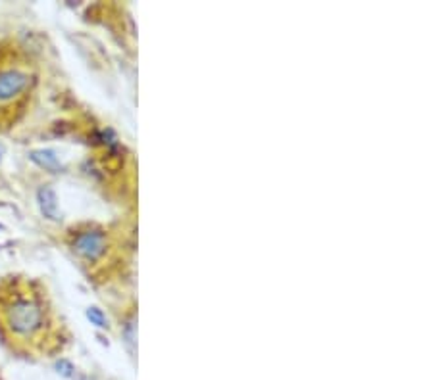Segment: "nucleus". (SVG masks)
<instances>
[{
  "instance_id": "1",
  "label": "nucleus",
  "mask_w": 433,
  "mask_h": 380,
  "mask_svg": "<svg viewBox=\"0 0 433 380\" xmlns=\"http://www.w3.org/2000/svg\"><path fill=\"white\" fill-rule=\"evenodd\" d=\"M4 325L19 340L33 338L45 328V307L33 296H16L4 306Z\"/></svg>"
},
{
  "instance_id": "2",
  "label": "nucleus",
  "mask_w": 433,
  "mask_h": 380,
  "mask_svg": "<svg viewBox=\"0 0 433 380\" xmlns=\"http://www.w3.org/2000/svg\"><path fill=\"white\" fill-rule=\"evenodd\" d=\"M72 250L79 260L96 263L98 260H103V256L108 250V232L98 227L77 231L72 238Z\"/></svg>"
},
{
  "instance_id": "3",
  "label": "nucleus",
  "mask_w": 433,
  "mask_h": 380,
  "mask_svg": "<svg viewBox=\"0 0 433 380\" xmlns=\"http://www.w3.org/2000/svg\"><path fill=\"white\" fill-rule=\"evenodd\" d=\"M29 87V74L21 69H4L0 71V102L16 98Z\"/></svg>"
},
{
  "instance_id": "4",
  "label": "nucleus",
  "mask_w": 433,
  "mask_h": 380,
  "mask_svg": "<svg viewBox=\"0 0 433 380\" xmlns=\"http://www.w3.org/2000/svg\"><path fill=\"white\" fill-rule=\"evenodd\" d=\"M37 204L41 214L48 221H58L60 219V208H58L56 190L50 185L39 186L37 190Z\"/></svg>"
},
{
  "instance_id": "5",
  "label": "nucleus",
  "mask_w": 433,
  "mask_h": 380,
  "mask_svg": "<svg viewBox=\"0 0 433 380\" xmlns=\"http://www.w3.org/2000/svg\"><path fill=\"white\" fill-rule=\"evenodd\" d=\"M29 159L39 166L41 169H45L48 173H58L62 169V164L58 159L56 152L50 148H41V150H31L29 152Z\"/></svg>"
},
{
  "instance_id": "6",
  "label": "nucleus",
  "mask_w": 433,
  "mask_h": 380,
  "mask_svg": "<svg viewBox=\"0 0 433 380\" xmlns=\"http://www.w3.org/2000/svg\"><path fill=\"white\" fill-rule=\"evenodd\" d=\"M85 315L91 321V325H94L96 328H108V317L104 315V311L101 307H89L85 311Z\"/></svg>"
},
{
  "instance_id": "7",
  "label": "nucleus",
  "mask_w": 433,
  "mask_h": 380,
  "mask_svg": "<svg viewBox=\"0 0 433 380\" xmlns=\"http://www.w3.org/2000/svg\"><path fill=\"white\" fill-rule=\"evenodd\" d=\"M123 338H125L127 348L133 350V344H135V338H137V319H135V315H129L127 321L123 323Z\"/></svg>"
},
{
  "instance_id": "8",
  "label": "nucleus",
  "mask_w": 433,
  "mask_h": 380,
  "mask_svg": "<svg viewBox=\"0 0 433 380\" xmlns=\"http://www.w3.org/2000/svg\"><path fill=\"white\" fill-rule=\"evenodd\" d=\"M0 161H2V146H0Z\"/></svg>"
}]
</instances>
